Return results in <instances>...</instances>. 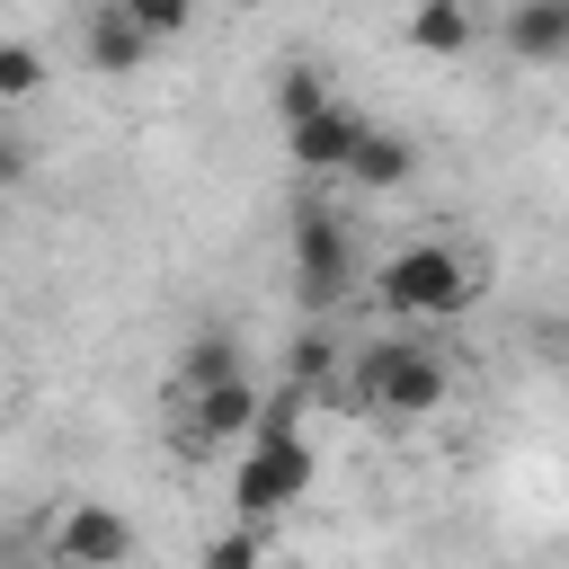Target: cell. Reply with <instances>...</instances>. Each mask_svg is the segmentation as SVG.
Instances as JSON below:
<instances>
[{"label": "cell", "mask_w": 569, "mask_h": 569, "mask_svg": "<svg viewBox=\"0 0 569 569\" xmlns=\"http://www.w3.org/2000/svg\"><path fill=\"white\" fill-rule=\"evenodd\" d=\"M373 302L391 320H462L480 302V267L462 249H445V240H409L400 258L373 267Z\"/></svg>", "instance_id": "cell-1"}, {"label": "cell", "mask_w": 569, "mask_h": 569, "mask_svg": "<svg viewBox=\"0 0 569 569\" xmlns=\"http://www.w3.org/2000/svg\"><path fill=\"white\" fill-rule=\"evenodd\" d=\"M356 400L373 418H436L453 400V365L418 338H373V347H356Z\"/></svg>", "instance_id": "cell-2"}, {"label": "cell", "mask_w": 569, "mask_h": 569, "mask_svg": "<svg viewBox=\"0 0 569 569\" xmlns=\"http://www.w3.org/2000/svg\"><path fill=\"white\" fill-rule=\"evenodd\" d=\"M284 240H293V293H302V311L329 320V311L356 293V231L338 222V204L302 196V204L284 213Z\"/></svg>", "instance_id": "cell-3"}, {"label": "cell", "mask_w": 569, "mask_h": 569, "mask_svg": "<svg viewBox=\"0 0 569 569\" xmlns=\"http://www.w3.org/2000/svg\"><path fill=\"white\" fill-rule=\"evenodd\" d=\"M302 489H311V445H302V436H284V445H240V471H231V516H240V525H276Z\"/></svg>", "instance_id": "cell-4"}, {"label": "cell", "mask_w": 569, "mask_h": 569, "mask_svg": "<svg viewBox=\"0 0 569 569\" xmlns=\"http://www.w3.org/2000/svg\"><path fill=\"white\" fill-rule=\"evenodd\" d=\"M133 560V525L107 498H71L53 525V569H124Z\"/></svg>", "instance_id": "cell-5"}, {"label": "cell", "mask_w": 569, "mask_h": 569, "mask_svg": "<svg viewBox=\"0 0 569 569\" xmlns=\"http://www.w3.org/2000/svg\"><path fill=\"white\" fill-rule=\"evenodd\" d=\"M258 400H267V391H258L249 373L187 391V418H178V453H213V445H240V436H249V418H258Z\"/></svg>", "instance_id": "cell-6"}, {"label": "cell", "mask_w": 569, "mask_h": 569, "mask_svg": "<svg viewBox=\"0 0 569 569\" xmlns=\"http://www.w3.org/2000/svg\"><path fill=\"white\" fill-rule=\"evenodd\" d=\"M356 133H365V116L329 98L320 116L284 124V151H293V169H302V178H338V169H347V151H356Z\"/></svg>", "instance_id": "cell-7"}, {"label": "cell", "mask_w": 569, "mask_h": 569, "mask_svg": "<svg viewBox=\"0 0 569 569\" xmlns=\"http://www.w3.org/2000/svg\"><path fill=\"white\" fill-rule=\"evenodd\" d=\"M338 178H347L356 196H391V187H409V178H418V151H409V133H391V124H365Z\"/></svg>", "instance_id": "cell-8"}, {"label": "cell", "mask_w": 569, "mask_h": 569, "mask_svg": "<svg viewBox=\"0 0 569 569\" xmlns=\"http://www.w3.org/2000/svg\"><path fill=\"white\" fill-rule=\"evenodd\" d=\"M498 44L516 62H569V0H507Z\"/></svg>", "instance_id": "cell-9"}, {"label": "cell", "mask_w": 569, "mask_h": 569, "mask_svg": "<svg viewBox=\"0 0 569 569\" xmlns=\"http://www.w3.org/2000/svg\"><path fill=\"white\" fill-rule=\"evenodd\" d=\"M142 53H151V36L124 18V0H98V9H89V71L133 80V71H142Z\"/></svg>", "instance_id": "cell-10"}, {"label": "cell", "mask_w": 569, "mask_h": 569, "mask_svg": "<svg viewBox=\"0 0 569 569\" xmlns=\"http://www.w3.org/2000/svg\"><path fill=\"white\" fill-rule=\"evenodd\" d=\"M409 44H418V53H445V62L471 53V44H480L471 0H418V9H409Z\"/></svg>", "instance_id": "cell-11"}, {"label": "cell", "mask_w": 569, "mask_h": 569, "mask_svg": "<svg viewBox=\"0 0 569 569\" xmlns=\"http://www.w3.org/2000/svg\"><path fill=\"white\" fill-rule=\"evenodd\" d=\"M267 107H276V124L320 116V107H329V71H320V62H284V71H276V89H267Z\"/></svg>", "instance_id": "cell-12"}, {"label": "cell", "mask_w": 569, "mask_h": 569, "mask_svg": "<svg viewBox=\"0 0 569 569\" xmlns=\"http://www.w3.org/2000/svg\"><path fill=\"white\" fill-rule=\"evenodd\" d=\"M240 373V347L231 338H187L178 347V391H204V382H231Z\"/></svg>", "instance_id": "cell-13"}, {"label": "cell", "mask_w": 569, "mask_h": 569, "mask_svg": "<svg viewBox=\"0 0 569 569\" xmlns=\"http://www.w3.org/2000/svg\"><path fill=\"white\" fill-rule=\"evenodd\" d=\"M338 356H347V347H338V338L311 320V329L284 347V382H302V391H311V382H329V373H338Z\"/></svg>", "instance_id": "cell-14"}, {"label": "cell", "mask_w": 569, "mask_h": 569, "mask_svg": "<svg viewBox=\"0 0 569 569\" xmlns=\"http://www.w3.org/2000/svg\"><path fill=\"white\" fill-rule=\"evenodd\" d=\"M196 569H267V525H240V516H231V525L204 542Z\"/></svg>", "instance_id": "cell-15"}, {"label": "cell", "mask_w": 569, "mask_h": 569, "mask_svg": "<svg viewBox=\"0 0 569 569\" xmlns=\"http://www.w3.org/2000/svg\"><path fill=\"white\" fill-rule=\"evenodd\" d=\"M44 89V53L27 36H0V98H36Z\"/></svg>", "instance_id": "cell-16"}, {"label": "cell", "mask_w": 569, "mask_h": 569, "mask_svg": "<svg viewBox=\"0 0 569 569\" xmlns=\"http://www.w3.org/2000/svg\"><path fill=\"white\" fill-rule=\"evenodd\" d=\"M124 18L160 44V36H187V18H196V0H124Z\"/></svg>", "instance_id": "cell-17"}, {"label": "cell", "mask_w": 569, "mask_h": 569, "mask_svg": "<svg viewBox=\"0 0 569 569\" xmlns=\"http://www.w3.org/2000/svg\"><path fill=\"white\" fill-rule=\"evenodd\" d=\"M9 178H18V142L0 133V187H9Z\"/></svg>", "instance_id": "cell-18"}]
</instances>
